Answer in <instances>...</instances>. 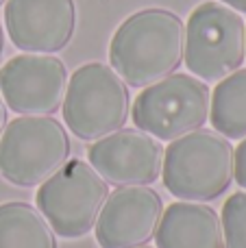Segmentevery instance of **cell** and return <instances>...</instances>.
Here are the masks:
<instances>
[{
    "instance_id": "17",
    "label": "cell",
    "mask_w": 246,
    "mask_h": 248,
    "mask_svg": "<svg viewBox=\"0 0 246 248\" xmlns=\"http://www.w3.org/2000/svg\"><path fill=\"white\" fill-rule=\"evenodd\" d=\"M4 126H7V105H4L2 96H0V137H2Z\"/></svg>"
},
{
    "instance_id": "9",
    "label": "cell",
    "mask_w": 246,
    "mask_h": 248,
    "mask_svg": "<svg viewBox=\"0 0 246 248\" xmlns=\"http://www.w3.org/2000/svg\"><path fill=\"white\" fill-rule=\"evenodd\" d=\"M90 166L118 187L151 185L164 166L161 144L139 128H120L96 140L87 150Z\"/></svg>"
},
{
    "instance_id": "5",
    "label": "cell",
    "mask_w": 246,
    "mask_h": 248,
    "mask_svg": "<svg viewBox=\"0 0 246 248\" xmlns=\"http://www.w3.org/2000/svg\"><path fill=\"white\" fill-rule=\"evenodd\" d=\"M109 185L83 159H68L37 189V211L61 237H83L94 229Z\"/></svg>"
},
{
    "instance_id": "8",
    "label": "cell",
    "mask_w": 246,
    "mask_h": 248,
    "mask_svg": "<svg viewBox=\"0 0 246 248\" xmlns=\"http://www.w3.org/2000/svg\"><path fill=\"white\" fill-rule=\"evenodd\" d=\"M68 90L63 61L50 55H17L0 70V96L17 116H52Z\"/></svg>"
},
{
    "instance_id": "16",
    "label": "cell",
    "mask_w": 246,
    "mask_h": 248,
    "mask_svg": "<svg viewBox=\"0 0 246 248\" xmlns=\"http://www.w3.org/2000/svg\"><path fill=\"white\" fill-rule=\"evenodd\" d=\"M233 181L246 189V137L233 150Z\"/></svg>"
},
{
    "instance_id": "13",
    "label": "cell",
    "mask_w": 246,
    "mask_h": 248,
    "mask_svg": "<svg viewBox=\"0 0 246 248\" xmlns=\"http://www.w3.org/2000/svg\"><path fill=\"white\" fill-rule=\"evenodd\" d=\"M0 248H59L57 233L29 202L0 205Z\"/></svg>"
},
{
    "instance_id": "21",
    "label": "cell",
    "mask_w": 246,
    "mask_h": 248,
    "mask_svg": "<svg viewBox=\"0 0 246 248\" xmlns=\"http://www.w3.org/2000/svg\"><path fill=\"white\" fill-rule=\"evenodd\" d=\"M2 2H4V0H0V4H2Z\"/></svg>"
},
{
    "instance_id": "15",
    "label": "cell",
    "mask_w": 246,
    "mask_h": 248,
    "mask_svg": "<svg viewBox=\"0 0 246 248\" xmlns=\"http://www.w3.org/2000/svg\"><path fill=\"white\" fill-rule=\"evenodd\" d=\"M220 224L225 248H246V192H235L225 201Z\"/></svg>"
},
{
    "instance_id": "6",
    "label": "cell",
    "mask_w": 246,
    "mask_h": 248,
    "mask_svg": "<svg viewBox=\"0 0 246 248\" xmlns=\"http://www.w3.org/2000/svg\"><path fill=\"white\" fill-rule=\"evenodd\" d=\"M246 57V24L231 7L203 2L190 13L183 61L194 77L220 81L240 70Z\"/></svg>"
},
{
    "instance_id": "12",
    "label": "cell",
    "mask_w": 246,
    "mask_h": 248,
    "mask_svg": "<svg viewBox=\"0 0 246 248\" xmlns=\"http://www.w3.org/2000/svg\"><path fill=\"white\" fill-rule=\"evenodd\" d=\"M157 248H225L220 216L203 202H172L155 231Z\"/></svg>"
},
{
    "instance_id": "4",
    "label": "cell",
    "mask_w": 246,
    "mask_h": 248,
    "mask_svg": "<svg viewBox=\"0 0 246 248\" xmlns=\"http://www.w3.org/2000/svg\"><path fill=\"white\" fill-rule=\"evenodd\" d=\"M70 135L50 116H20L0 137V174L17 187H35L70 159Z\"/></svg>"
},
{
    "instance_id": "14",
    "label": "cell",
    "mask_w": 246,
    "mask_h": 248,
    "mask_svg": "<svg viewBox=\"0 0 246 248\" xmlns=\"http://www.w3.org/2000/svg\"><path fill=\"white\" fill-rule=\"evenodd\" d=\"M212 126L227 140L246 137V70L220 78L212 94Z\"/></svg>"
},
{
    "instance_id": "7",
    "label": "cell",
    "mask_w": 246,
    "mask_h": 248,
    "mask_svg": "<svg viewBox=\"0 0 246 248\" xmlns=\"http://www.w3.org/2000/svg\"><path fill=\"white\" fill-rule=\"evenodd\" d=\"M212 94L205 81L190 74H170L144 87L135 98L131 118L139 131L172 141L199 131L209 118Z\"/></svg>"
},
{
    "instance_id": "2",
    "label": "cell",
    "mask_w": 246,
    "mask_h": 248,
    "mask_svg": "<svg viewBox=\"0 0 246 248\" xmlns=\"http://www.w3.org/2000/svg\"><path fill=\"white\" fill-rule=\"evenodd\" d=\"M161 181L181 201H216L233 183V146L205 128L177 137L164 150Z\"/></svg>"
},
{
    "instance_id": "18",
    "label": "cell",
    "mask_w": 246,
    "mask_h": 248,
    "mask_svg": "<svg viewBox=\"0 0 246 248\" xmlns=\"http://www.w3.org/2000/svg\"><path fill=\"white\" fill-rule=\"evenodd\" d=\"M220 2L229 4V7L235 9V11H244L246 13V0H220Z\"/></svg>"
},
{
    "instance_id": "1",
    "label": "cell",
    "mask_w": 246,
    "mask_h": 248,
    "mask_svg": "<svg viewBox=\"0 0 246 248\" xmlns=\"http://www.w3.org/2000/svg\"><path fill=\"white\" fill-rule=\"evenodd\" d=\"M185 26L168 9H144L126 17L113 33L109 61L131 87H148L183 63Z\"/></svg>"
},
{
    "instance_id": "3",
    "label": "cell",
    "mask_w": 246,
    "mask_h": 248,
    "mask_svg": "<svg viewBox=\"0 0 246 248\" xmlns=\"http://www.w3.org/2000/svg\"><path fill=\"white\" fill-rule=\"evenodd\" d=\"M61 111L78 140L96 141L124 128L131 111L129 87L111 65L92 61L72 72Z\"/></svg>"
},
{
    "instance_id": "10",
    "label": "cell",
    "mask_w": 246,
    "mask_h": 248,
    "mask_svg": "<svg viewBox=\"0 0 246 248\" xmlns=\"http://www.w3.org/2000/svg\"><path fill=\"white\" fill-rule=\"evenodd\" d=\"M164 201L148 185L118 187L109 194L94 224L100 248H138L155 237Z\"/></svg>"
},
{
    "instance_id": "19",
    "label": "cell",
    "mask_w": 246,
    "mask_h": 248,
    "mask_svg": "<svg viewBox=\"0 0 246 248\" xmlns=\"http://www.w3.org/2000/svg\"><path fill=\"white\" fill-rule=\"evenodd\" d=\"M2 50H4V33H2V24H0V57H2Z\"/></svg>"
},
{
    "instance_id": "20",
    "label": "cell",
    "mask_w": 246,
    "mask_h": 248,
    "mask_svg": "<svg viewBox=\"0 0 246 248\" xmlns=\"http://www.w3.org/2000/svg\"><path fill=\"white\" fill-rule=\"evenodd\" d=\"M138 248H146V246H138Z\"/></svg>"
},
{
    "instance_id": "11",
    "label": "cell",
    "mask_w": 246,
    "mask_h": 248,
    "mask_svg": "<svg viewBox=\"0 0 246 248\" xmlns=\"http://www.w3.org/2000/svg\"><path fill=\"white\" fill-rule=\"evenodd\" d=\"M4 24L15 48L50 55L72 39L77 4L74 0H7Z\"/></svg>"
}]
</instances>
